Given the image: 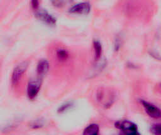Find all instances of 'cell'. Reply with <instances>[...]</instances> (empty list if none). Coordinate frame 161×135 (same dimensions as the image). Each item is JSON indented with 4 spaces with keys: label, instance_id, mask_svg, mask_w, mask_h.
<instances>
[{
    "label": "cell",
    "instance_id": "obj_1",
    "mask_svg": "<svg viewBox=\"0 0 161 135\" xmlns=\"http://www.w3.org/2000/svg\"><path fill=\"white\" fill-rule=\"evenodd\" d=\"M114 126L119 129L124 134L126 135H139L138 127L136 124L129 121H120L114 123Z\"/></svg>",
    "mask_w": 161,
    "mask_h": 135
},
{
    "label": "cell",
    "instance_id": "obj_2",
    "mask_svg": "<svg viewBox=\"0 0 161 135\" xmlns=\"http://www.w3.org/2000/svg\"><path fill=\"white\" fill-rule=\"evenodd\" d=\"M42 79H36L30 80L27 86V96L29 99H33L37 96L42 85Z\"/></svg>",
    "mask_w": 161,
    "mask_h": 135
},
{
    "label": "cell",
    "instance_id": "obj_3",
    "mask_svg": "<svg viewBox=\"0 0 161 135\" xmlns=\"http://www.w3.org/2000/svg\"><path fill=\"white\" fill-rule=\"evenodd\" d=\"M28 66V62L26 61H24L18 64L14 68L12 73V76H11V82L13 84H16L18 83L21 76L27 69Z\"/></svg>",
    "mask_w": 161,
    "mask_h": 135
},
{
    "label": "cell",
    "instance_id": "obj_4",
    "mask_svg": "<svg viewBox=\"0 0 161 135\" xmlns=\"http://www.w3.org/2000/svg\"><path fill=\"white\" fill-rule=\"evenodd\" d=\"M91 4L88 2H82L72 6L69 9L68 12L70 14H87L91 11Z\"/></svg>",
    "mask_w": 161,
    "mask_h": 135
},
{
    "label": "cell",
    "instance_id": "obj_5",
    "mask_svg": "<svg viewBox=\"0 0 161 135\" xmlns=\"http://www.w3.org/2000/svg\"><path fill=\"white\" fill-rule=\"evenodd\" d=\"M140 103L143 105L146 113L152 118L157 119L160 118V110L158 108L154 106L153 104L143 99L140 100Z\"/></svg>",
    "mask_w": 161,
    "mask_h": 135
},
{
    "label": "cell",
    "instance_id": "obj_6",
    "mask_svg": "<svg viewBox=\"0 0 161 135\" xmlns=\"http://www.w3.org/2000/svg\"><path fill=\"white\" fill-rule=\"evenodd\" d=\"M35 16L40 21L51 26L55 25L57 22L56 18L45 10H40L36 11L35 14Z\"/></svg>",
    "mask_w": 161,
    "mask_h": 135
},
{
    "label": "cell",
    "instance_id": "obj_7",
    "mask_svg": "<svg viewBox=\"0 0 161 135\" xmlns=\"http://www.w3.org/2000/svg\"><path fill=\"white\" fill-rule=\"evenodd\" d=\"M49 69V62L46 59H41L38 61L36 66V72L38 74L43 76L47 72Z\"/></svg>",
    "mask_w": 161,
    "mask_h": 135
},
{
    "label": "cell",
    "instance_id": "obj_8",
    "mask_svg": "<svg viewBox=\"0 0 161 135\" xmlns=\"http://www.w3.org/2000/svg\"><path fill=\"white\" fill-rule=\"evenodd\" d=\"M99 128L96 124H91L87 126L84 131L83 134L84 135H97L99 134Z\"/></svg>",
    "mask_w": 161,
    "mask_h": 135
},
{
    "label": "cell",
    "instance_id": "obj_9",
    "mask_svg": "<svg viewBox=\"0 0 161 135\" xmlns=\"http://www.w3.org/2000/svg\"><path fill=\"white\" fill-rule=\"evenodd\" d=\"M93 48L94 50V59L97 61L100 59L102 54V45L100 41L94 40L93 41Z\"/></svg>",
    "mask_w": 161,
    "mask_h": 135
},
{
    "label": "cell",
    "instance_id": "obj_10",
    "mask_svg": "<svg viewBox=\"0 0 161 135\" xmlns=\"http://www.w3.org/2000/svg\"><path fill=\"white\" fill-rule=\"evenodd\" d=\"M57 57L60 61H65L69 58V52L64 49H59L56 52Z\"/></svg>",
    "mask_w": 161,
    "mask_h": 135
},
{
    "label": "cell",
    "instance_id": "obj_11",
    "mask_svg": "<svg viewBox=\"0 0 161 135\" xmlns=\"http://www.w3.org/2000/svg\"><path fill=\"white\" fill-rule=\"evenodd\" d=\"M73 106L72 102H66L62 104L57 109L58 113H63L64 112L66 111L69 109H70Z\"/></svg>",
    "mask_w": 161,
    "mask_h": 135
},
{
    "label": "cell",
    "instance_id": "obj_12",
    "mask_svg": "<svg viewBox=\"0 0 161 135\" xmlns=\"http://www.w3.org/2000/svg\"><path fill=\"white\" fill-rule=\"evenodd\" d=\"M151 132L153 134H160L161 133V126L160 124H155L151 126L150 128Z\"/></svg>",
    "mask_w": 161,
    "mask_h": 135
},
{
    "label": "cell",
    "instance_id": "obj_13",
    "mask_svg": "<svg viewBox=\"0 0 161 135\" xmlns=\"http://www.w3.org/2000/svg\"><path fill=\"white\" fill-rule=\"evenodd\" d=\"M43 121H42L41 120H36V121H34L33 122H32L30 126L31 128L37 129V128H42L43 126Z\"/></svg>",
    "mask_w": 161,
    "mask_h": 135
},
{
    "label": "cell",
    "instance_id": "obj_14",
    "mask_svg": "<svg viewBox=\"0 0 161 135\" xmlns=\"http://www.w3.org/2000/svg\"><path fill=\"white\" fill-rule=\"evenodd\" d=\"M65 1H52V4L55 7H57V8L62 7L65 4Z\"/></svg>",
    "mask_w": 161,
    "mask_h": 135
},
{
    "label": "cell",
    "instance_id": "obj_15",
    "mask_svg": "<svg viewBox=\"0 0 161 135\" xmlns=\"http://www.w3.org/2000/svg\"><path fill=\"white\" fill-rule=\"evenodd\" d=\"M121 47V40L119 38L116 39V41L114 43V50L115 51H118Z\"/></svg>",
    "mask_w": 161,
    "mask_h": 135
},
{
    "label": "cell",
    "instance_id": "obj_16",
    "mask_svg": "<svg viewBox=\"0 0 161 135\" xmlns=\"http://www.w3.org/2000/svg\"><path fill=\"white\" fill-rule=\"evenodd\" d=\"M31 5L33 9H36L39 6V1H31Z\"/></svg>",
    "mask_w": 161,
    "mask_h": 135
}]
</instances>
